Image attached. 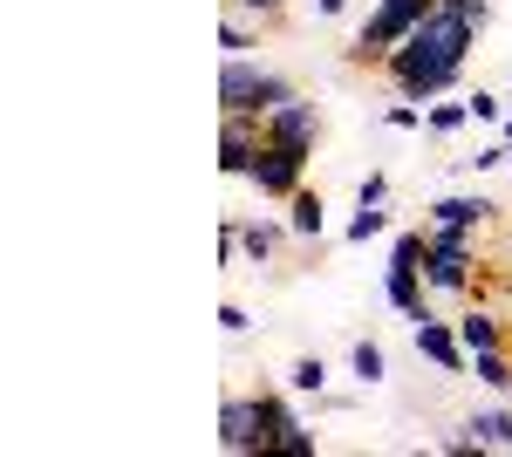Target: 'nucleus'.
I'll use <instances>...</instances> for the list:
<instances>
[{"label":"nucleus","mask_w":512,"mask_h":457,"mask_svg":"<svg viewBox=\"0 0 512 457\" xmlns=\"http://www.w3.org/2000/svg\"><path fill=\"white\" fill-rule=\"evenodd\" d=\"M472 41H478V28L465 21V14H458V7H444V0H437L431 14H424V28L403 41V48H390L383 76L403 82V76H417V69H465Z\"/></svg>","instance_id":"1"},{"label":"nucleus","mask_w":512,"mask_h":457,"mask_svg":"<svg viewBox=\"0 0 512 457\" xmlns=\"http://www.w3.org/2000/svg\"><path fill=\"white\" fill-rule=\"evenodd\" d=\"M287 96H301V89L287 76H274L267 62L226 55V69H219V116H274Z\"/></svg>","instance_id":"2"},{"label":"nucleus","mask_w":512,"mask_h":457,"mask_svg":"<svg viewBox=\"0 0 512 457\" xmlns=\"http://www.w3.org/2000/svg\"><path fill=\"white\" fill-rule=\"evenodd\" d=\"M431 7H437V0H376V7H369V21H362L355 41H349V62H355V69H383V62H390V48H403V41L417 35Z\"/></svg>","instance_id":"3"},{"label":"nucleus","mask_w":512,"mask_h":457,"mask_svg":"<svg viewBox=\"0 0 512 457\" xmlns=\"http://www.w3.org/2000/svg\"><path fill=\"white\" fill-rule=\"evenodd\" d=\"M472 260H478V232H465V226H431L424 287H437V294H472Z\"/></svg>","instance_id":"4"},{"label":"nucleus","mask_w":512,"mask_h":457,"mask_svg":"<svg viewBox=\"0 0 512 457\" xmlns=\"http://www.w3.org/2000/svg\"><path fill=\"white\" fill-rule=\"evenodd\" d=\"M308 164H315V151H287V144H267V151L253 157V171H246V185L260 191V198H294V191L308 185Z\"/></svg>","instance_id":"5"},{"label":"nucleus","mask_w":512,"mask_h":457,"mask_svg":"<svg viewBox=\"0 0 512 457\" xmlns=\"http://www.w3.org/2000/svg\"><path fill=\"white\" fill-rule=\"evenodd\" d=\"M410 335H417V355H424V362H437L444 376L472 369V355H465V342H458V321H437L431 307H417V314H410Z\"/></svg>","instance_id":"6"},{"label":"nucleus","mask_w":512,"mask_h":457,"mask_svg":"<svg viewBox=\"0 0 512 457\" xmlns=\"http://www.w3.org/2000/svg\"><path fill=\"white\" fill-rule=\"evenodd\" d=\"M260 151H267V116H219V171L226 178H246Z\"/></svg>","instance_id":"7"},{"label":"nucleus","mask_w":512,"mask_h":457,"mask_svg":"<svg viewBox=\"0 0 512 457\" xmlns=\"http://www.w3.org/2000/svg\"><path fill=\"white\" fill-rule=\"evenodd\" d=\"M267 144H287V151H315L321 144V110L308 96H287L274 116H267Z\"/></svg>","instance_id":"8"},{"label":"nucleus","mask_w":512,"mask_h":457,"mask_svg":"<svg viewBox=\"0 0 512 457\" xmlns=\"http://www.w3.org/2000/svg\"><path fill=\"white\" fill-rule=\"evenodd\" d=\"M219 444L233 457L267 451V437H260V403H253V396H226V403H219Z\"/></svg>","instance_id":"9"},{"label":"nucleus","mask_w":512,"mask_h":457,"mask_svg":"<svg viewBox=\"0 0 512 457\" xmlns=\"http://www.w3.org/2000/svg\"><path fill=\"white\" fill-rule=\"evenodd\" d=\"M424 212H431V226H465V232H485L492 219H499V205H492L485 191H444V198H431Z\"/></svg>","instance_id":"10"},{"label":"nucleus","mask_w":512,"mask_h":457,"mask_svg":"<svg viewBox=\"0 0 512 457\" xmlns=\"http://www.w3.org/2000/svg\"><path fill=\"white\" fill-rule=\"evenodd\" d=\"M383 301L410 321V314L424 307V267H417V260H390V273H383Z\"/></svg>","instance_id":"11"},{"label":"nucleus","mask_w":512,"mask_h":457,"mask_svg":"<svg viewBox=\"0 0 512 457\" xmlns=\"http://www.w3.org/2000/svg\"><path fill=\"white\" fill-rule=\"evenodd\" d=\"M287 232H294V239H308V246H321V232H328V205H321V191H294V198H287Z\"/></svg>","instance_id":"12"},{"label":"nucleus","mask_w":512,"mask_h":457,"mask_svg":"<svg viewBox=\"0 0 512 457\" xmlns=\"http://www.w3.org/2000/svg\"><path fill=\"white\" fill-rule=\"evenodd\" d=\"M465 437H472L478 451H512V410H472Z\"/></svg>","instance_id":"13"},{"label":"nucleus","mask_w":512,"mask_h":457,"mask_svg":"<svg viewBox=\"0 0 512 457\" xmlns=\"http://www.w3.org/2000/svg\"><path fill=\"white\" fill-rule=\"evenodd\" d=\"M280 239H287V226H274V219H239V253H246L253 267H267V260H274Z\"/></svg>","instance_id":"14"},{"label":"nucleus","mask_w":512,"mask_h":457,"mask_svg":"<svg viewBox=\"0 0 512 457\" xmlns=\"http://www.w3.org/2000/svg\"><path fill=\"white\" fill-rule=\"evenodd\" d=\"M458 342H465V355H478V348H506V328H499L492 307H472V314H458Z\"/></svg>","instance_id":"15"},{"label":"nucleus","mask_w":512,"mask_h":457,"mask_svg":"<svg viewBox=\"0 0 512 457\" xmlns=\"http://www.w3.org/2000/svg\"><path fill=\"white\" fill-rule=\"evenodd\" d=\"M260 28H267V21H253V14L226 7V21H219V48H226V55H253V48H260Z\"/></svg>","instance_id":"16"},{"label":"nucleus","mask_w":512,"mask_h":457,"mask_svg":"<svg viewBox=\"0 0 512 457\" xmlns=\"http://www.w3.org/2000/svg\"><path fill=\"white\" fill-rule=\"evenodd\" d=\"M472 376L485 382V389L512 396V355H506V348H478V355H472Z\"/></svg>","instance_id":"17"},{"label":"nucleus","mask_w":512,"mask_h":457,"mask_svg":"<svg viewBox=\"0 0 512 457\" xmlns=\"http://www.w3.org/2000/svg\"><path fill=\"white\" fill-rule=\"evenodd\" d=\"M465 123H472V103H465V96H458V103H431V110H424V130H431V137H458Z\"/></svg>","instance_id":"18"},{"label":"nucleus","mask_w":512,"mask_h":457,"mask_svg":"<svg viewBox=\"0 0 512 457\" xmlns=\"http://www.w3.org/2000/svg\"><path fill=\"white\" fill-rule=\"evenodd\" d=\"M253 403H260V437H267V451H274V437L294 423V410H287V396H280V389H260Z\"/></svg>","instance_id":"19"},{"label":"nucleus","mask_w":512,"mask_h":457,"mask_svg":"<svg viewBox=\"0 0 512 457\" xmlns=\"http://www.w3.org/2000/svg\"><path fill=\"white\" fill-rule=\"evenodd\" d=\"M349 376L362 382V389H376V382L390 376V362H383V348H376V342H355V355H349Z\"/></svg>","instance_id":"20"},{"label":"nucleus","mask_w":512,"mask_h":457,"mask_svg":"<svg viewBox=\"0 0 512 457\" xmlns=\"http://www.w3.org/2000/svg\"><path fill=\"white\" fill-rule=\"evenodd\" d=\"M287 389H301V396H321V389H328V362H321V355H301V362L287 369Z\"/></svg>","instance_id":"21"},{"label":"nucleus","mask_w":512,"mask_h":457,"mask_svg":"<svg viewBox=\"0 0 512 457\" xmlns=\"http://www.w3.org/2000/svg\"><path fill=\"white\" fill-rule=\"evenodd\" d=\"M383 226H390V212H383V205H355V219H349V239H355V246H369V239H376Z\"/></svg>","instance_id":"22"},{"label":"nucleus","mask_w":512,"mask_h":457,"mask_svg":"<svg viewBox=\"0 0 512 457\" xmlns=\"http://www.w3.org/2000/svg\"><path fill=\"white\" fill-rule=\"evenodd\" d=\"M274 451H287V457H315V430L294 417V423H287V430L274 437Z\"/></svg>","instance_id":"23"},{"label":"nucleus","mask_w":512,"mask_h":457,"mask_svg":"<svg viewBox=\"0 0 512 457\" xmlns=\"http://www.w3.org/2000/svg\"><path fill=\"white\" fill-rule=\"evenodd\" d=\"M383 123H390V130H424V103H403V96H396L390 110H383Z\"/></svg>","instance_id":"24"},{"label":"nucleus","mask_w":512,"mask_h":457,"mask_svg":"<svg viewBox=\"0 0 512 457\" xmlns=\"http://www.w3.org/2000/svg\"><path fill=\"white\" fill-rule=\"evenodd\" d=\"M465 103H472V123H499V116H506V103H499L492 89H472Z\"/></svg>","instance_id":"25"},{"label":"nucleus","mask_w":512,"mask_h":457,"mask_svg":"<svg viewBox=\"0 0 512 457\" xmlns=\"http://www.w3.org/2000/svg\"><path fill=\"white\" fill-rule=\"evenodd\" d=\"M226 7H239V14H253V21H267V28H274L280 14H287V0H226Z\"/></svg>","instance_id":"26"},{"label":"nucleus","mask_w":512,"mask_h":457,"mask_svg":"<svg viewBox=\"0 0 512 457\" xmlns=\"http://www.w3.org/2000/svg\"><path fill=\"white\" fill-rule=\"evenodd\" d=\"M465 171H499V164H512V144H492V151H478V157H458Z\"/></svg>","instance_id":"27"},{"label":"nucleus","mask_w":512,"mask_h":457,"mask_svg":"<svg viewBox=\"0 0 512 457\" xmlns=\"http://www.w3.org/2000/svg\"><path fill=\"white\" fill-rule=\"evenodd\" d=\"M383 198H390V178H383V171H369V178L355 185V205H383Z\"/></svg>","instance_id":"28"},{"label":"nucleus","mask_w":512,"mask_h":457,"mask_svg":"<svg viewBox=\"0 0 512 457\" xmlns=\"http://www.w3.org/2000/svg\"><path fill=\"white\" fill-rule=\"evenodd\" d=\"M444 7H458L472 28H485V21H492V0H444Z\"/></svg>","instance_id":"29"},{"label":"nucleus","mask_w":512,"mask_h":457,"mask_svg":"<svg viewBox=\"0 0 512 457\" xmlns=\"http://www.w3.org/2000/svg\"><path fill=\"white\" fill-rule=\"evenodd\" d=\"M219 328H226V335H246L253 321H246V307H233V301H226V307H219Z\"/></svg>","instance_id":"30"},{"label":"nucleus","mask_w":512,"mask_h":457,"mask_svg":"<svg viewBox=\"0 0 512 457\" xmlns=\"http://www.w3.org/2000/svg\"><path fill=\"white\" fill-rule=\"evenodd\" d=\"M315 14H328V21H335V14H349V0H315Z\"/></svg>","instance_id":"31"},{"label":"nucleus","mask_w":512,"mask_h":457,"mask_svg":"<svg viewBox=\"0 0 512 457\" xmlns=\"http://www.w3.org/2000/svg\"><path fill=\"white\" fill-rule=\"evenodd\" d=\"M499 144H512V116H506V137H499Z\"/></svg>","instance_id":"32"}]
</instances>
